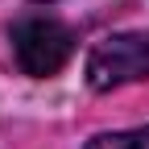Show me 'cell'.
<instances>
[{
    "label": "cell",
    "mask_w": 149,
    "mask_h": 149,
    "mask_svg": "<svg viewBox=\"0 0 149 149\" xmlns=\"http://www.w3.org/2000/svg\"><path fill=\"white\" fill-rule=\"evenodd\" d=\"M8 42H13L17 66H21L29 79H50V74H58V70L70 62V54H74V33H70V25H62L58 17H50V13H29V17H21V21L13 25Z\"/></svg>",
    "instance_id": "cell-1"
},
{
    "label": "cell",
    "mask_w": 149,
    "mask_h": 149,
    "mask_svg": "<svg viewBox=\"0 0 149 149\" xmlns=\"http://www.w3.org/2000/svg\"><path fill=\"white\" fill-rule=\"evenodd\" d=\"M37 4H58V0H37Z\"/></svg>",
    "instance_id": "cell-4"
},
{
    "label": "cell",
    "mask_w": 149,
    "mask_h": 149,
    "mask_svg": "<svg viewBox=\"0 0 149 149\" xmlns=\"http://www.w3.org/2000/svg\"><path fill=\"white\" fill-rule=\"evenodd\" d=\"M149 79V33H108L87 54V87L112 91Z\"/></svg>",
    "instance_id": "cell-2"
},
{
    "label": "cell",
    "mask_w": 149,
    "mask_h": 149,
    "mask_svg": "<svg viewBox=\"0 0 149 149\" xmlns=\"http://www.w3.org/2000/svg\"><path fill=\"white\" fill-rule=\"evenodd\" d=\"M87 149H149V124L128 133H100L87 141Z\"/></svg>",
    "instance_id": "cell-3"
}]
</instances>
